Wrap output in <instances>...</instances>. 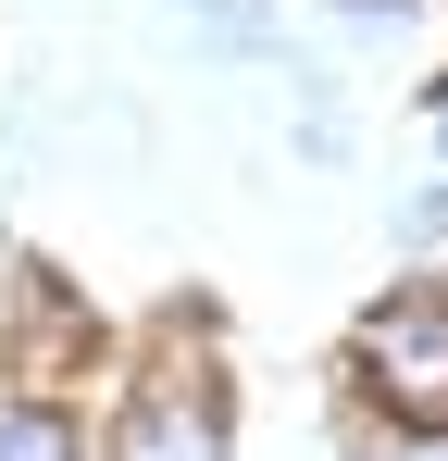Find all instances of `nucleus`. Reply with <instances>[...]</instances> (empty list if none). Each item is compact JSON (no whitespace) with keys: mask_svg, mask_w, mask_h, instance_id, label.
<instances>
[{"mask_svg":"<svg viewBox=\"0 0 448 461\" xmlns=\"http://www.w3.org/2000/svg\"><path fill=\"white\" fill-rule=\"evenodd\" d=\"M436 461H448V449H436Z\"/></svg>","mask_w":448,"mask_h":461,"instance_id":"20e7f679","label":"nucleus"},{"mask_svg":"<svg viewBox=\"0 0 448 461\" xmlns=\"http://www.w3.org/2000/svg\"><path fill=\"white\" fill-rule=\"evenodd\" d=\"M0 461H75V437L50 411H0Z\"/></svg>","mask_w":448,"mask_h":461,"instance_id":"7ed1b4c3","label":"nucleus"},{"mask_svg":"<svg viewBox=\"0 0 448 461\" xmlns=\"http://www.w3.org/2000/svg\"><path fill=\"white\" fill-rule=\"evenodd\" d=\"M125 461H224V424L200 399H149L138 424H125Z\"/></svg>","mask_w":448,"mask_h":461,"instance_id":"f03ea898","label":"nucleus"},{"mask_svg":"<svg viewBox=\"0 0 448 461\" xmlns=\"http://www.w3.org/2000/svg\"><path fill=\"white\" fill-rule=\"evenodd\" d=\"M362 362L411 424H448V300H386L362 324Z\"/></svg>","mask_w":448,"mask_h":461,"instance_id":"f257e3e1","label":"nucleus"}]
</instances>
